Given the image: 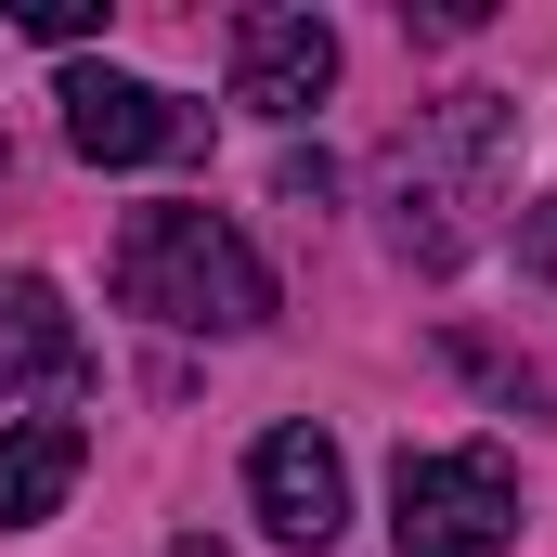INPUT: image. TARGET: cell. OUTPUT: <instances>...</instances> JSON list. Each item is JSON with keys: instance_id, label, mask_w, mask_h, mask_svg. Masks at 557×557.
I'll use <instances>...</instances> for the list:
<instances>
[{"instance_id": "obj_1", "label": "cell", "mask_w": 557, "mask_h": 557, "mask_svg": "<svg viewBox=\"0 0 557 557\" xmlns=\"http://www.w3.org/2000/svg\"><path fill=\"white\" fill-rule=\"evenodd\" d=\"M117 298L182 337H247V324H273V260L221 208H143L117 234Z\"/></svg>"}, {"instance_id": "obj_2", "label": "cell", "mask_w": 557, "mask_h": 557, "mask_svg": "<svg viewBox=\"0 0 557 557\" xmlns=\"http://www.w3.org/2000/svg\"><path fill=\"white\" fill-rule=\"evenodd\" d=\"M389 545L403 557H506L519 545V467L493 441L467 454H403L389 480Z\"/></svg>"}, {"instance_id": "obj_3", "label": "cell", "mask_w": 557, "mask_h": 557, "mask_svg": "<svg viewBox=\"0 0 557 557\" xmlns=\"http://www.w3.org/2000/svg\"><path fill=\"white\" fill-rule=\"evenodd\" d=\"M65 143L91 156V169H169V156H208V117L182 104V91H156L131 65H65Z\"/></svg>"}, {"instance_id": "obj_4", "label": "cell", "mask_w": 557, "mask_h": 557, "mask_svg": "<svg viewBox=\"0 0 557 557\" xmlns=\"http://www.w3.org/2000/svg\"><path fill=\"white\" fill-rule=\"evenodd\" d=\"M247 506H260V532L273 545H337V519H350V467H337V441L324 428H273L260 454H247Z\"/></svg>"}, {"instance_id": "obj_5", "label": "cell", "mask_w": 557, "mask_h": 557, "mask_svg": "<svg viewBox=\"0 0 557 557\" xmlns=\"http://www.w3.org/2000/svg\"><path fill=\"white\" fill-rule=\"evenodd\" d=\"M337 91V26L324 13H234V104L247 117H311Z\"/></svg>"}, {"instance_id": "obj_6", "label": "cell", "mask_w": 557, "mask_h": 557, "mask_svg": "<svg viewBox=\"0 0 557 557\" xmlns=\"http://www.w3.org/2000/svg\"><path fill=\"white\" fill-rule=\"evenodd\" d=\"M0 389H78V311L39 273H0Z\"/></svg>"}, {"instance_id": "obj_7", "label": "cell", "mask_w": 557, "mask_h": 557, "mask_svg": "<svg viewBox=\"0 0 557 557\" xmlns=\"http://www.w3.org/2000/svg\"><path fill=\"white\" fill-rule=\"evenodd\" d=\"M78 467H91V441L65 416H26V428H0V532H39L65 493H78Z\"/></svg>"}, {"instance_id": "obj_8", "label": "cell", "mask_w": 557, "mask_h": 557, "mask_svg": "<svg viewBox=\"0 0 557 557\" xmlns=\"http://www.w3.org/2000/svg\"><path fill=\"white\" fill-rule=\"evenodd\" d=\"M13 26H26V39H91V26H104V0H26Z\"/></svg>"}]
</instances>
